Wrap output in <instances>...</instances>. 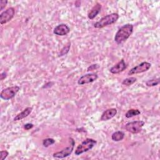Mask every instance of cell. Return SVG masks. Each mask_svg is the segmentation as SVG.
I'll use <instances>...</instances> for the list:
<instances>
[{
	"mask_svg": "<svg viewBox=\"0 0 160 160\" xmlns=\"http://www.w3.org/2000/svg\"><path fill=\"white\" fill-rule=\"evenodd\" d=\"M133 26L131 24H126L121 26L116 32L114 36V41L119 44L126 41L132 34Z\"/></svg>",
	"mask_w": 160,
	"mask_h": 160,
	"instance_id": "cell-1",
	"label": "cell"
},
{
	"mask_svg": "<svg viewBox=\"0 0 160 160\" xmlns=\"http://www.w3.org/2000/svg\"><path fill=\"white\" fill-rule=\"evenodd\" d=\"M118 18L119 14L118 13H111L101 18L94 24V26L96 28H102L108 25L114 24L117 21Z\"/></svg>",
	"mask_w": 160,
	"mask_h": 160,
	"instance_id": "cell-2",
	"label": "cell"
},
{
	"mask_svg": "<svg viewBox=\"0 0 160 160\" xmlns=\"http://www.w3.org/2000/svg\"><path fill=\"white\" fill-rule=\"evenodd\" d=\"M97 143V141L91 138H87L78 146L75 150V155H80L82 153L91 149Z\"/></svg>",
	"mask_w": 160,
	"mask_h": 160,
	"instance_id": "cell-3",
	"label": "cell"
},
{
	"mask_svg": "<svg viewBox=\"0 0 160 160\" xmlns=\"http://www.w3.org/2000/svg\"><path fill=\"white\" fill-rule=\"evenodd\" d=\"M20 90V87L18 86H12L2 89L0 94V97L5 101L9 100L13 98Z\"/></svg>",
	"mask_w": 160,
	"mask_h": 160,
	"instance_id": "cell-4",
	"label": "cell"
},
{
	"mask_svg": "<svg viewBox=\"0 0 160 160\" xmlns=\"http://www.w3.org/2000/svg\"><path fill=\"white\" fill-rule=\"evenodd\" d=\"M69 140H70V145L69 146L66 147V148H64L63 149H62L60 151H58V152L53 153L52 156L54 158L62 159V158L68 157V156H69L72 153V151L74 149V144H75V141L71 138H69Z\"/></svg>",
	"mask_w": 160,
	"mask_h": 160,
	"instance_id": "cell-5",
	"label": "cell"
},
{
	"mask_svg": "<svg viewBox=\"0 0 160 160\" xmlns=\"http://www.w3.org/2000/svg\"><path fill=\"white\" fill-rule=\"evenodd\" d=\"M143 121H135L128 122L125 126V129L127 131L132 133L137 134L141 131L142 126L144 125Z\"/></svg>",
	"mask_w": 160,
	"mask_h": 160,
	"instance_id": "cell-6",
	"label": "cell"
},
{
	"mask_svg": "<svg viewBox=\"0 0 160 160\" xmlns=\"http://www.w3.org/2000/svg\"><path fill=\"white\" fill-rule=\"evenodd\" d=\"M15 10L13 8H9L0 14V23L1 25L10 21L14 17Z\"/></svg>",
	"mask_w": 160,
	"mask_h": 160,
	"instance_id": "cell-7",
	"label": "cell"
},
{
	"mask_svg": "<svg viewBox=\"0 0 160 160\" xmlns=\"http://www.w3.org/2000/svg\"><path fill=\"white\" fill-rule=\"evenodd\" d=\"M151 64L148 62H142L140 63L139 64L137 65L136 66L132 68L129 72H128V75H132L135 74H138V73H142L144 72L147 71L149 70V69L151 68Z\"/></svg>",
	"mask_w": 160,
	"mask_h": 160,
	"instance_id": "cell-8",
	"label": "cell"
},
{
	"mask_svg": "<svg viewBox=\"0 0 160 160\" xmlns=\"http://www.w3.org/2000/svg\"><path fill=\"white\" fill-rule=\"evenodd\" d=\"M98 76L97 75V74H95V73L86 74L82 76L79 79L78 83L79 85L91 83V82L95 81L98 79Z\"/></svg>",
	"mask_w": 160,
	"mask_h": 160,
	"instance_id": "cell-9",
	"label": "cell"
},
{
	"mask_svg": "<svg viewBox=\"0 0 160 160\" xmlns=\"http://www.w3.org/2000/svg\"><path fill=\"white\" fill-rule=\"evenodd\" d=\"M70 32V28L66 24H60L56 26L53 32L58 36H66Z\"/></svg>",
	"mask_w": 160,
	"mask_h": 160,
	"instance_id": "cell-10",
	"label": "cell"
},
{
	"mask_svg": "<svg viewBox=\"0 0 160 160\" xmlns=\"http://www.w3.org/2000/svg\"><path fill=\"white\" fill-rule=\"evenodd\" d=\"M126 67L127 66L126 62L123 59H121L116 64L111 67L109 71L112 74H118L122 72L124 70H125L126 69Z\"/></svg>",
	"mask_w": 160,
	"mask_h": 160,
	"instance_id": "cell-11",
	"label": "cell"
},
{
	"mask_svg": "<svg viewBox=\"0 0 160 160\" xmlns=\"http://www.w3.org/2000/svg\"><path fill=\"white\" fill-rule=\"evenodd\" d=\"M117 114V110L115 108H110L108 109L105 111L103 112V113L101 115V121H108L112 118L115 116V115Z\"/></svg>",
	"mask_w": 160,
	"mask_h": 160,
	"instance_id": "cell-12",
	"label": "cell"
},
{
	"mask_svg": "<svg viewBox=\"0 0 160 160\" xmlns=\"http://www.w3.org/2000/svg\"><path fill=\"white\" fill-rule=\"evenodd\" d=\"M32 108L31 107H28L26 108H25L22 112H21L20 113H19L18 114H17L14 118V121H20L25 118H26L27 116H28L32 112Z\"/></svg>",
	"mask_w": 160,
	"mask_h": 160,
	"instance_id": "cell-13",
	"label": "cell"
},
{
	"mask_svg": "<svg viewBox=\"0 0 160 160\" xmlns=\"http://www.w3.org/2000/svg\"><path fill=\"white\" fill-rule=\"evenodd\" d=\"M101 9V5L99 3H97L96 4H95L89 12L88 13V18L90 19H93L100 12Z\"/></svg>",
	"mask_w": 160,
	"mask_h": 160,
	"instance_id": "cell-14",
	"label": "cell"
},
{
	"mask_svg": "<svg viewBox=\"0 0 160 160\" xmlns=\"http://www.w3.org/2000/svg\"><path fill=\"white\" fill-rule=\"evenodd\" d=\"M124 138V133L122 131H116L111 135V139L114 141H119L123 139Z\"/></svg>",
	"mask_w": 160,
	"mask_h": 160,
	"instance_id": "cell-15",
	"label": "cell"
},
{
	"mask_svg": "<svg viewBox=\"0 0 160 160\" xmlns=\"http://www.w3.org/2000/svg\"><path fill=\"white\" fill-rule=\"evenodd\" d=\"M140 114H141V112L139 109H131L128 110L126 112V113L125 114V116L127 118H132L133 116H138Z\"/></svg>",
	"mask_w": 160,
	"mask_h": 160,
	"instance_id": "cell-16",
	"label": "cell"
},
{
	"mask_svg": "<svg viewBox=\"0 0 160 160\" xmlns=\"http://www.w3.org/2000/svg\"><path fill=\"white\" fill-rule=\"evenodd\" d=\"M136 80H137V79L135 77H129V78L124 79L122 81V84L125 86H131L132 84H134L136 81Z\"/></svg>",
	"mask_w": 160,
	"mask_h": 160,
	"instance_id": "cell-17",
	"label": "cell"
},
{
	"mask_svg": "<svg viewBox=\"0 0 160 160\" xmlns=\"http://www.w3.org/2000/svg\"><path fill=\"white\" fill-rule=\"evenodd\" d=\"M159 83V79H150L148 80L146 82V85L149 87L151 86H157Z\"/></svg>",
	"mask_w": 160,
	"mask_h": 160,
	"instance_id": "cell-18",
	"label": "cell"
},
{
	"mask_svg": "<svg viewBox=\"0 0 160 160\" xmlns=\"http://www.w3.org/2000/svg\"><path fill=\"white\" fill-rule=\"evenodd\" d=\"M54 142H55V140L54 139H52V138H46V139H44L42 141V145L44 147L48 148L49 146L53 144Z\"/></svg>",
	"mask_w": 160,
	"mask_h": 160,
	"instance_id": "cell-19",
	"label": "cell"
},
{
	"mask_svg": "<svg viewBox=\"0 0 160 160\" xmlns=\"http://www.w3.org/2000/svg\"><path fill=\"white\" fill-rule=\"evenodd\" d=\"M70 46H71V43L70 42H68V44H66V46H65L61 50V52L59 53V56H64L65 54H66L69 50V48H70Z\"/></svg>",
	"mask_w": 160,
	"mask_h": 160,
	"instance_id": "cell-20",
	"label": "cell"
},
{
	"mask_svg": "<svg viewBox=\"0 0 160 160\" xmlns=\"http://www.w3.org/2000/svg\"><path fill=\"white\" fill-rule=\"evenodd\" d=\"M9 152L7 151H1V155H0V160H4L7 158L8 156Z\"/></svg>",
	"mask_w": 160,
	"mask_h": 160,
	"instance_id": "cell-21",
	"label": "cell"
},
{
	"mask_svg": "<svg viewBox=\"0 0 160 160\" xmlns=\"http://www.w3.org/2000/svg\"><path fill=\"white\" fill-rule=\"evenodd\" d=\"M8 3V1H4V0H1L0 1V11H2L6 6Z\"/></svg>",
	"mask_w": 160,
	"mask_h": 160,
	"instance_id": "cell-22",
	"label": "cell"
},
{
	"mask_svg": "<svg viewBox=\"0 0 160 160\" xmlns=\"http://www.w3.org/2000/svg\"><path fill=\"white\" fill-rule=\"evenodd\" d=\"M99 66L98 64H92L90 66H89L87 69L88 71H93L97 68H98Z\"/></svg>",
	"mask_w": 160,
	"mask_h": 160,
	"instance_id": "cell-23",
	"label": "cell"
},
{
	"mask_svg": "<svg viewBox=\"0 0 160 160\" xmlns=\"http://www.w3.org/2000/svg\"><path fill=\"white\" fill-rule=\"evenodd\" d=\"M33 126H34L33 124H32V123H27V124L24 125V128L25 129H26V130H29V129L32 128Z\"/></svg>",
	"mask_w": 160,
	"mask_h": 160,
	"instance_id": "cell-24",
	"label": "cell"
},
{
	"mask_svg": "<svg viewBox=\"0 0 160 160\" xmlns=\"http://www.w3.org/2000/svg\"><path fill=\"white\" fill-rule=\"evenodd\" d=\"M6 76H7V73L6 72H3L0 75V79L3 80L4 79H5L6 78Z\"/></svg>",
	"mask_w": 160,
	"mask_h": 160,
	"instance_id": "cell-25",
	"label": "cell"
},
{
	"mask_svg": "<svg viewBox=\"0 0 160 160\" xmlns=\"http://www.w3.org/2000/svg\"><path fill=\"white\" fill-rule=\"evenodd\" d=\"M51 82H48V83L45 84L44 86H42V88H50V87H51L52 85H49V84H51Z\"/></svg>",
	"mask_w": 160,
	"mask_h": 160,
	"instance_id": "cell-26",
	"label": "cell"
}]
</instances>
